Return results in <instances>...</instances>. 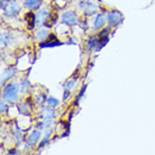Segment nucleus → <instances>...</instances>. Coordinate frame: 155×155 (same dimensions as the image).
Here are the masks:
<instances>
[{
    "instance_id": "1",
    "label": "nucleus",
    "mask_w": 155,
    "mask_h": 155,
    "mask_svg": "<svg viewBox=\"0 0 155 155\" xmlns=\"http://www.w3.org/2000/svg\"><path fill=\"white\" fill-rule=\"evenodd\" d=\"M4 99L9 102H16L18 100V87L16 84H8L4 90Z\"/></svg>"
},
{
    "instance_id": "2",
    "label": "nucleus",
    "mask_w": 155,
    "mask_h": 155,
    "mask_svg": "<svg viewBox=\"0 0 155 155\" xmlns=\"http://www.w3.org/2000/svg\"><path fill=\"white\" fill-rule=\"evenodd\" d=\"M5 14L7 16H15L17 12H19V5L17 4V2H15V1H10L9 4H8V6H5ZM2 8V9H4Z\"/></svg>"
},
{
    "instance_id": "3",
    "label": "nucleus",
    "mask_w": 155,
    "mask_h": 155,
    "mask_svg": "<svg viewBox=\"0 0 155 155\" xmlns=\"http://www.w3.org/2000/svg\"><path fill=\"white\" fill-rule=\"evenodd\" d=\"M62 20H63V23L66 24V25L73 26V25L77 24L78 18H77V15H75L74 12H64L62 15Z\"/></svg>"
},
{
    "instance_id": "4",
    "label": "nucleus",
    "mask_w": 155,
    "mask_h": 155,
    "mask_svg": "<svg viewBox=\"0 0 155 155\" xmlns=\"http://www.w3.org/2000/svg\"><path fill=\"white\" fill-rule=\"evenodd\" d=\"M120 19H121V15H120V12H116V10L108 14V23L110 24V26H116L120 21Z\"/></svg>"
},
{
    "instance_id": "5",
    "label": "nucleus",
    "mask_w": 155,
    "mask_h": 155,
    "mask_svg": "<svg viewBox=\"0 0 155 155\" xmlns=\"http://www.w3.org/2000/svg\"><path fill=\"white\" fill-rule=\"evenodd\" d=\"M47 17H48V14H47L46 9L39 10V12L37 14V17H36V24L39 25V26H42L43 24L45 23V20H46Z\"/></svg>"
},
{
    "instance_id": "6",
    "label": "nucleus",
    "mask_w": 155,
    "mask_h": 155,
    "mask_svg": "<svg viewBox=\"0 0 155 155\" xmlns=\"http://www.w3.org/2000/svg\"><path fill=\"white\" fill-rule=\"evenodd\" d=\"M42 4L41 0H26L25 1V7L27 9H38Z\"/></svg>"
},
{
    "instance_id": "7",
    "label": "nucleus",
    "mask_w": 155,
    "mask_h": 155,
    "mask_svg": "<svg viewBox=\"0 0 155 155\" xmlns=\"http://www.w3.org/2000/svg\"><path fill=\"white\" fill-rule=\"evenodd\" d=\"M82 7H83V10L87 15H92L93 12H96V10H97V6H94L93 4H89V2L82 4Z\"/></svg>"
},
{
    "instance_id": "8",
    "label": "nucleus",
    "mask_w": 155,
    "mask_h": 155,
    "mask_svg": "<svg viewBox=\"0 0 155 155\" xmlns=\"http://www.w3.org/2000/svg\"><path fill=\"white\" fill-rule=\"evenodd\" d=\"M41 136H42V134H41V132L39 130H35V132H33L31 134V136H29V140H28V143L29 144H35L37 143L39 140V138H41Z\"/></svg>"
},
{
    "instance_id": "9",
    "label": "nucleus",
    "mask_w": 155,
    "mask_h": 155,
    "mask_svg": "<svg viewBox=\"0 0 155 155\" xmlns=\"http://www.w3.org/2000/svg\"><path fill=\"white\" fill-rule=\"evenodd\" d=\"M104 25H105V17L102 15H98L96 20H94V28H96V29H99V28H101Z\"/></svg>"
},
{
    "instance_id": "10",
    "label": "nucleus",
    "mask_w": 155,
    "mask_h": 155,
    "mask_svg": "<svg viewBox=\"0 0 155 155\" xmlns=\"http://www.w3.org/2000/svg\"><path fill=\"white\" fill-rule=\"evenodd\" d=\"M12 75H14V71H12V70L4 71V73H2V75H1V83L4 84V82L8 81L9 79H12Z\"/></svg>"
},
{
    "instance_id": "11",
    "label": "nucleus",
    "mask_w": 155,
    "mask_h": 155,
    "mask_svg": "<svg viewBox=\"0 0 155 155\" xmlns=\"http://www.w3.org/2000/svg\"><path fill=\"white\" fill-rule=\"evenodd\" d=\"M26 19H27V23H28V27L29 28H33L34 27V24H35L36 21V17L31 12H29V14H27L26 15Z\"/></svg>"
},
{
    "instance_id": "12",
    "label": "nucleus",
    "mask_w": 155,
    "mask_h": 155,
    "mask_svg": "<svg viewBox=\"0 0 155 155\" xmlns=\"http://www.w3.org/2000/svg\"><path fill=\"white\" fill-rule=\"evenodd\" d=\"M97 44H99L98 38H96V37H91V38L89 39V43H88V48H89L90 51H93L96 47H97Z\"/></svg>"
},
{
    "instance_id": "13",
    "label": "nucleus",
    "mask_w": 155,
    "mask_h": 155,
    "mask_svg": "<svg viewBox=\"0 0 155 155\" xmlns=\"http://www.w3.org/2000/svg\"><path fill=\"white\" fill-rule=\"evenodd\" d=\"M46 37H48V31H46V29H39L38 33H37V38L39 41H43Z\"/></svg>"
},
{
    "instance_id": "14",
    "label": "nucleus",
    "mask_w": 155,
    "mask_h": 155,
    "mask_svg": "<svg viewBox=\"0 0 155 155\" xmlns=\"http://www.w3.org/2000/svg\"><path fill=\"white\" fill-rule=\"evenodd\" d=\"M29 87H31V84H29V82L27 81V80H25V81L21 82V85H20V88H21V92H26L28 89H29Z\"/></svg>"
},
{
    "instance_id": "15",
    "label": "nucleus",
    "mask_w": 155,
    "mask_h": 155,
    "mask_svg": "<svg viewBox=\"0 0 155 155\" xmlns=\"http://www.w3.org/2000/svg\"><path fill=\"white\" fill-rule=\"evenodd\" d=\"M47 102H48V106H50V107H52V108L58 105V101L56 100V99H54V98H48Z\"/></svg>"
},
{
    "instance_id": "16",
    "label": "nucleus",
    "mask_w": 155,
    "mask_h": 155,
    "mask_svg": "<svg viewBox=\"0 0 155 155\" xmlns=\"http://www.w3.org/2000/svg\"><path fill=\"white\" fill-rule=\"evenodd\" d=\"M74 84H75V81H72V82H70V83H68V84L65 85V88H68V90H70Z\"/></svg>"
},
{
    "instance_id": "17",
    "label": "nucleus",
    "mask_w": 155,
    "mask_h": 155,
    "mask_svg": "<svg viewBox=\"0 0 155 155\" xmlns=\"http://www.w3.org/2000/svg\"><path fill=\"white\" fill-rule=\"evenodd\" d=\"M5 110H6V105L4 102H1V113H4Z\"/></svg>"
}]
</instances>
